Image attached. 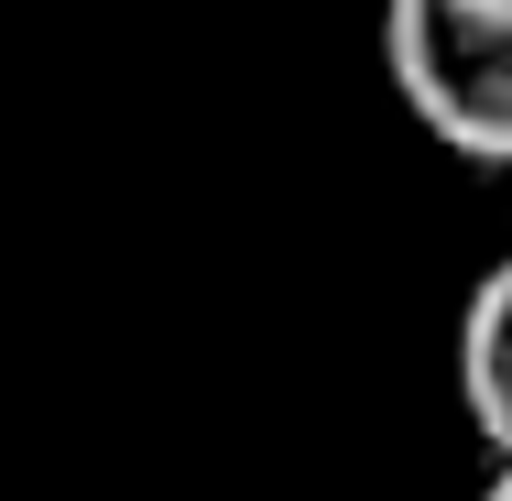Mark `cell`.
<instances>
[{
    "label": "cell",
    "instance_id": "cell-1",
    "mask_svg": "<svg viewBox=\"0 0 512 501\" xmlns=\"http://www.w3.org/2000/svg\"><path fill=\"white\" fill-rule=\"evenodd\" d=\"M382 66L436 153L512 175V0H382Z\"/></svg>",
    "mask_w": 512,
    "mask_h": 501
},
{
    "label": "cell",
    "instance_id": "cell-2",
    "mask_svg": "<svg viewBox=\"0 0 512 501\" xmlns=\"http://www.w3.org/2000/svg\"><path fill=\"white\" fill-rule=\"evenodd\" d=\"M458 403H469L480 447L512 458V251L469 284V305H458Z\"/></svg>",
    "mask_w": 512,
    "mask_h": 501
},
{
    "label": "cell",
    "instance_id": "cell-3",
    "mask_svg": "<svg viewBox=\"0 0 512 501\" xmlns=\"http://www.w3.org/2000/svg\"><path fill=\"white\" fill-rule=\"evenodd\" d=\"M480 501H512V458H502V469H491V491H480Z\"/></svg>",
    "mask_w": 512,
    "mask_h": 501
}]
</instances>
